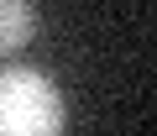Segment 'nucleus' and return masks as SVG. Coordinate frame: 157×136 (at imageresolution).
I'll list each match as a JSON object with an SVG mask.
<instances>
[{
	"instance_id": "f257e3e1",
	"label": "nucleus",
	"mask_w": 157,
	"mask_h": 136,
	"mask_svg": "<svg viewBox=\"0 0 157 136\" xmlns=\"http://www.w3.org/2000/svg\"><path fill=\"white\" fill-rule=\"evenodd\" d=\"M0 136H63V94L37 68H0Z\"/></svg>"
},
{
	"instance_id": "f03ea898",
	"label": "nucleus",
	"mask_w": 157,
	"mask_h": 136,
	"mask_svg": "<svg viewBox=\"0 0 157 136\" xmlns=\"http://www.w3.org/2000/svg\"><path fill=\"white\" fill-rule=\"evenodd\" d=\"M37 32V16H32V0H0V52H16L26 47Z\"/></svg>"
}]
</instances>
